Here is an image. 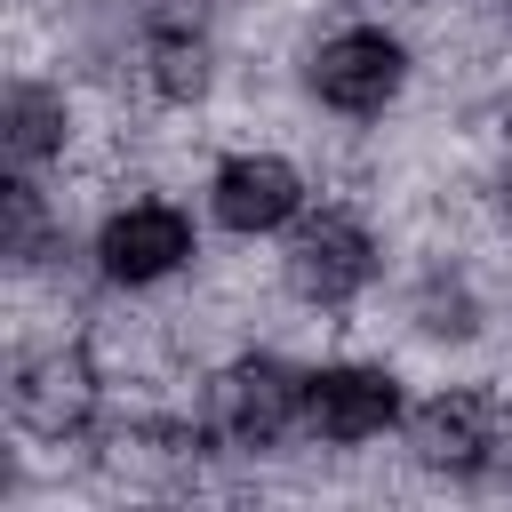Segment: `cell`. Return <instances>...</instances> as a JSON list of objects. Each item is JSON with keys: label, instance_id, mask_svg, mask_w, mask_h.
Here are the masks:
<instances>
[{"label": "cell", "instance_id": "6da1fadb", "mask_svg": "<svg viewBox=\"0 0 512 512\" xmlns=\"http://www.w3.org/2000/svg\"><path fill=\"white\" fill-rule=\"evenodd\" d=\"M376 256H384L376 232H368L352 208L320 200V208H304V216L288 224L280 272H288V296H296V304H312V312H344L352 296H368Z\"/></svg>", "mask_w": 512, "mask_h": 512}, {"label": "cell", "instance_id": "7a4b0ae2", "mask_svg": "<svg viewBox=\"0 0 512 512\" xmlns=\"http://www.w3.org/2000/svg\"><path fill=\"white\" fill-rule=\"evenodd\" d=\"M304 88H312V104L336 112V120H376V112H392L400 88H408V40L384 32V24H344V32H328V40L304 56Z\"/></svg>", "mask_w": 512, "mask_h": 512}, {"label": "cell", "instance_id": "3957f363", "mask_svg": "<svg viewBox=\"0 0 512 512\" xmlns=\"http://www.w3.org/2000/svg\"><path fill=\"white\" fill-rule=\"evenodd\" d=\"M208 432L240 456H264L280 440H304V368L248 352L208 384Z\"/></svg>", "mask_w": 512, "mask_h": 512}, {"label": "cell", "instance_id": "277c9868", "mask_svg": "<svg viewBox=\"0 0 512 512\" xmlns=\"http://www.w3.org/2000/svg\"><path fill=\"white\" fill-rule=\"evenodd\" d=\"M400 432H408V456L448 480H496L512 464V408L496 392H440L408 408Z\"/></svg>", "mask_w": 512, "mask_h": 512}, {"label": "cell", "instance_id": "5b68a950", "mask_svg": "<svg viewBox=\"0 0 512 512\" xmlns=\"http://www.w3.org/2000/svg\"><path fill=\"white\" fill-rule=\"evenodd\" d=\"M408 424V392L392 368L376 360H320L304 368V440H328V448H368L384 432Z\"/></svg>", "mask_w": 512, "mask_h": 512}, {"label": "cell", "instance_id": "8992f818", "mask_svg": "<svg viewBox=\"0 0 512 512\" xmlns=\"http://www.w3.org/2000/svg\"><path fill=\"white\" fill-rule=\"evenodd\" d=\"M192 248H200V232H192V208H176V200H128L96 224V272L112 288H160L168 272L192 264Z\"/></svg>", "mask_w": 512, "mask_h": 512}, {"label": "cell", "instance_id": "52a82bcc", "mask_svg": "<svg viewBox=\"0 0 512 512\" xmlns=\"http://www.w3.org/2000/svg\"><path fill=\"white\" fill-rule=\"evenodd\" d=\"M304 208H312V192H304L296 160H280V152H232V160H216V176H208V216H216L224 232H240V240L288 232Z\"/></svg>", "mask_w": 512, "mask_h": 512}, {"label": "cell", "instance_id": "ba28073f", "mask_svg": "<svg viewBox=\"0 0 512 512\" xmlns=\"http://www.w3.org/2000/svg\"><path fill=\"white\" fill-rule=\"evenodd\" d=\"M0 144H8V168H40L48 152H64V96L40 88V80H16L8 104H0Z\"/></svg>", "mask_w": 512, "mask_h": 512}]
</instances>
